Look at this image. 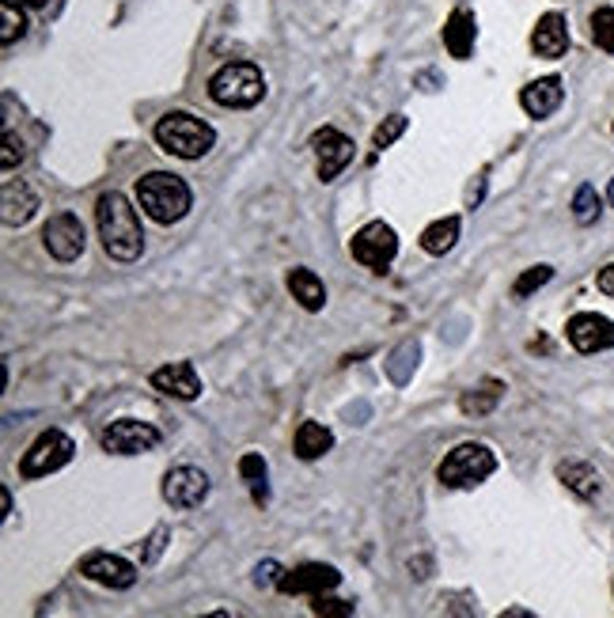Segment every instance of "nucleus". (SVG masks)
<instances>
[{
	"instance_id": "f257e3e1",
	"label": "nucleus",
	"mask_w": 614,
	"mask_h": 618,
	"mask_svg": "<svg viewBox=\"0 0 614 618\" xmlns=\"http://www.w3.org/2000/svg\"><path fill=\"white\" fill-rule=\"evenodd\" d=\"M95 224H99V239H103V251L114 262H137L145 251V228L137 209L129 205L126 194L110 190L95 201Z\"/></svg>"
},
{
	"instance_id": "f03ea898",
	"label": "nucleus",
	"mask_w": 614,
	"mask_h": 618,
	"mask_svg": "<svg viewBox=\"0 0 614 618\" xmlns=\"http://www.w3.org/2000/svg\"><path fill=\"white\" fill-rule=\"evenodd\" d=\"M156 145L167 156L201 160L209 148L217 145V129L209 126V122H201L198 114H190V110H167L160 122H156Z\"/></svg>"
},
{
	"instance_id": "7ed1b4c3",
	"label": "nucleus",
	"mask_w": 614,
	"mask_h": 618,
	"mask_svg": "<svg viewBox=\"0 0 614 618\" xmlns=\"http://www.w3.org/2000/svg\"><path fill=\"white\" fill-rule=\"evenodd\" d=\"M137 201H141V209L156 224H179L190 213L194 194H190V186L179 175H171V171H148V175L137 179Z\"/></svg>"
},
{
	"instance_id": "20e7f679",
	"label": "nucleus",
	"mask_w": 614,
	"mask_h": 618,
	"mask_svg": "<svg viewBox=\"0 0 614 618\" xmlns=\"http://www.w3.org/2000/svg\"><path fill=\"white\" fill-rule=\"evenodd\" d=\"M262 95H266V76L254 61H228L209 76V99L217 107L247 110L262 103Z\"/></svg>"
},
{
	"instance_id": "39448f33",
	"label": "nucleus",
	"mask_w": 614,
	"mask_h": 618,
	"mask_svg": "<svg viewBox=\"0 0 614 618\" xmlns=\"http://www.w3.org/2000/svg\"><path fill=\"white\" fill-rule=\"evenodd\" d=\"M493 471H497V455L489 452L486 444H478V440H463V444H455L452 452L444 455V463L436 467V478L448 490H470V486L486 482Z\"/></svg>"
},
{
	"instance_id": "423d86ee",
	"label": "nucleus",
	"mask_w": 614,
	"mask_h": 618,
	"mask_svg": "<svg viewBox=\"0 0 614 618\" xmlns=\"http://www.w3.org/2000/svg\"><path fill=\"white\" fill-rule=\"evenodd\" d=\"M76 455V444L69 433H61V429H46V433H38V440L23 452L19 459V478H46V474L61 471L69 459Z\"/></svg>"
},
{
	"instance_id": "0eeeda50",
	"label": "nucleus",
	"mask_w": 614,
	"mask_h": 618,
	"mask_svg": "<svg viewBox=\"0 0 614 618\" xmlns=\"http://www.w3.org/2000/svg\"><path fill=\"white\" fill-rule=\"evenodd\" d=\"M349 255L361 262L364 270L372 273H383L398 255V236L391 224H383V220H372V224H364L357 236L349 239Z\"/></svg>"
},
{
	"instance_id": "6e6552de",
	"label": "nucleus",
	"mask_w": 614,
	"mask_h": 618,
	"mask_svg": "<svg viewBox=\"0 0 614 618\" xmlns=\"http://www.w3.org/2000/svg\"><path fill=\"white\" fill-rule=\"evenodd\" d=\"M311 148H315V160H319V179L323 182H334L342 175L345 167L353 164V137H345L342 129L334 126H323L311 133Z\"/></svg>"
},
{
	"instance_id": "1a4fd4ad",
	"label": "nucleus",
	"mask_w": 614,
	"mask_h": 618,
	"mask_svg": "<svg viewBox=\"0 0 614 618\" xmlns=\"http://www.w3.org/2000/svg\"><path fill=\"white\" fill-rule=\"evenodd\" d=\"M565 338L569 346L592 357V353H603V349L614 346V323L599 311H577L569 323H565Z\"/></svg>"
},
{
	"instance_id": "9d476101",
	"label": "nucleus",
	"mask_w": 614,
	"mask_h": 618,
	"mask_svg": "<svg viewBox=\"0 0 614 618\" xmlns=\"http://www.w3.org/2000/svg\"><path fill=\"white\" fill-rule=\"evenodd\" d=\"M42 243L57 262H76L88 247V236H84V224L76 213H54L42 228Z\"/></svg>"
},
{
	"instance_id": "9b49d317",
	"label": "nucleus",
	"mask_w": 614,
	"mask_h": 618,
	"mask_svg": "<svg viewBox=\"0 0 614 618\" xmlns=\"http://www.w3.org/2000/svg\"><path fill=\"white\" fill-rule=\"evenodd\" d=\"M160 444V429L137 418H118L103 429V448L114 455H141Z\"/></svg>"
},
{
	"instance_id": "f8f14e48",
	"label": "nucleus",
	"mask_w": 614,
	"mask_h": 618,
	"mask_svg": "<svg viewBox=\"0 0 614 618\" xmlns=\"http://www.w3.org/2000/svg\"><path fill=\"white\" fill-rule=\"evenodd\" d=\"M209 497V474L201 467H175L163 474V501L171 509H198Z\"/></svg>"
},
{
	"instance_id": "ddd939ff",
	"label": "nucleus",
	"mask_w": 614,
	"mask_h": 618,
	"mask_svg": "<svg viewBox=\"0 0 614 618\" xmlns=\"http://www.w3.org/2000/svg\"><path fill=\"white\" fill-rule=\"evenodd\" d=\"M80 573L88 581L103 584V588H114V592H126L137 584V565L126 562L122 554H110V550H95L80 562Z\"/></svg>"
},
{
	"instance_id": "4468645a",
	"label": "nucleus",
	"mask_w": 614,
	"mask_h": 618,
	"mask_svg": "<svg viewBox=\"0 0 614 618\" xmlns=\"http://www.w3.org/2000/svg\"><path fill=\"white\" fill-rule=\"evenodd\" d=\"M338 581H342V573H338L334 565L307 562V565L289 569V573H281L277 588H281L285 596H323L330 588H338Z\"/></svg>"
},
{
	"instance_id": "2eb2a0df",
	"label": "nucleus",
	"mask_w": 614,
	"mask_h": 618,
	"mask_svg": "<svg viewBox=\"0 0 614 618\" xmlns=\"http://www.w3.org/2000/svg\"><path fill=\"white\" fill-rule=\"evenodd\" d=\"M152 387H156L160 395H167V399L194 402L201 395V376L190 361H171L152 372Z\"/></svg>"
},
{
	"instance_id": "dca6fc26",
	"label": "nucleus",
	"mask_w": 614,
	"mask_h": 618,
	"mask_svg": "<svg viewBox=\"0 0 614 618\" xmlns=\"http://www.w3.org/2000/svg\"><path fill=\"white\" fill-rule=\"evenodd\" d=\"M531 50L535 57H546V61H558L569 50V23L561 12H546V16L535 23L531 31Z\"/></svg>"
},
{
	"instance_id": "f3484780",
	"label": "nucleus",
	"mask_w": 614,
	"mask_h": 618,
	"mask_svg": "<svg viewBox=\"0 0 614 618\" xmlns=\"http://www.w3.org/2000/svg\"><path fill=\"white\" fill-rule=\"evenodd\" d=\"M561 99H565L561 76H539V80H531V84L520 91V107H524L531 118H550V114L561 107Z\"/></svg>"
},
{
	"instance_id": "a211bd4d",
	"label": "nucleus",
	"mask_w": 614,
	"mask_h": 618,
	"mask_svg": "<svg viewBox=\"0 0 614 618\" xmlns=\"http://www.w3.org/2000/svg\"><path fill=\"white\" fill-rule=\"evenodd\" d=\"M0 217L8 228H23L27 220L35 217L38 209V194L27 186V182H4V194H0Z\"/></svg>"
},
{
	"instance_id": "6ab92c4d",
	"label": "nucleus",
	"mask_w": 614,
	"mask_h": 618,
	"mask_svg": "<svg viewBox=\"0 0 614 618\" xmlns=\"http://www.w3.org/2000/svg\"><path fill=\"white\" fill-rule=\"evenodd\" d=\"M474 38H478V23H474V12L470 8H455L448 23H444V46L448 54L467 61L470 50H474Z\"/></svg>"
},
{
	"instance_id": "aec40b11",
	"label": "nucleus",
	"mask_w": 614,
	"mask_h": 618,
	"mask_svg": "<svg viewBox=\"0 0 614 618\" xmlns=\"http://www.w3.org/2000/svg\"><path fill=\"white\" fill-rule=\"evenodd\" d=\"M285 285H289L292 300H300V308L304 311H323L326 308V285H323V277H319L315 270L296 266V270H289Z\"/></svg>"
},
{
	"instance_id": "412c9836",
	"label": "nucleus",
	"mask_w": 614,
	"mask_h": 618,
	"mask_svg": "<svg viewBox=\"0 0 614 618\" xmlns=\"http://www.w3.org/2000/svg\"><path fill=\"white\" fill-rule=\"evenodd\" d=\"M558 478L565 490H573L577 497H584V501H592L599 493V486H603L599 471L596 467H588L584 459H565V463H558Z\"/></svg>"
},
{
	"instance_id": "4be33fe9",
	"label": "nucleus",
	"mask_w": 614,
	"mask_h": 618,
	"mask_svg": "<svg viewBox=\"0 0 614 618\" xmlns=\"http://www.w3.org/2000/svg\"><path fill=\"white\" fill-rule=\"evenodd\" d=\"M505 399V383L501 380H482L478 387H470V391H463V399H459V410L467 414V418H482V414H489L497 402Z\"/></svg>"
},
{
	"instance_id": "5701e85b",
	"label": "nucleus",
	"mask_w": 614,
	"mask_h": 618,
	"mask_svg": "<svg viewBox=\"0 0 614 618\" xmlns=\"http://www.w3.org/2000/svg\"><path fill=\"white\" fill-rule=\"evenodd\" d=\"M330 448H334V433L319 421H304L296 429V455L300 459H323Z\"/></svg>"
},
{
	"instance_id": "b1692460",
	"label": "nucleus",
	"mask_w": 614,
	"mask_h": 618,
	"mask_svg": "<svg viewBox=\"0 0 614 618\" xmlns=\"http://www.w3.org/2000/svg\"><path fill=\"white\" fill-rule=\"evenodd\" d=\"M459 217H440L433 220L425 232H421V251L425 255H448L455 247V239H459Z\"/></svg>"
},
{
	"instance_id": "393cba45",
	"label": "nucleus",
	"mask_w": 614,
	"mask_h": 618,
	"mask_svg": "<svg viewBox=\"0 0 614 618\" xmlns=\"http://www.w3.org/2000/svg\"><path fill=\"white\" fill-rule=\"evenodd\" d=\"M599 213H603V198H599V190L592 182H580L577 194H573V220H577L580 228H588V224H596Z\"/></svg>"
},
{
	"instance_id": "a878e982",
	"label": "nucleus",
	"mask_w": 614,
	"mask_h": 618,
	"mask_svg": "<svg viewBox=\"0 0 614 618\" xmlns=\"http://www.w3.org/2000/svg\"><path fill=\"white\" fill-rule=\"evenodd\" d=\"M266 474H270V467H266V459L258 452H247L239 459V478L254 490V501H258V505H266Z\"/></svg>"
},
{
	"instance_id": "bb28decb",
	"label": "nucleus",
	"mask_w": 614,
	"mask_h": 618,
	"mask_svg": "<svg viewBox=\"0 0 614 618\" xmlns=\"http://www.w3.org/2000/svg\"><path fill=\"white\" fill-rule=\"evenodd\" d=\"M0 23H4V31H0V42H4V46H12L16 38L27 35V19H23L16 0H0Z\"/></svg>"
},
{
	"instance_id": "cd10ccee",
	"label": "nucleus",
	"mask_w": 614,
	"mask_h": 618,
	"mask_svg": "<svg viewBox=\"0 0 614 618\" xmlns=\"http://www.w3.org/2000/svg\"><path fill=\"white\" fill-rule=\"evenodd\" d=\"M592 42H596L603 54H614V8H596L592 12Z\"/></svg>"
},
{
	"instance_id": "c85d7f7f",
	"label": "nucleus",
	"mask_w": 614,
	"mask_h": 618,
	"mask_svg": "<svg viewBox=\"0 0 614 618\" xmlns=\"http://www.w3.org/2000/svg\"><path fill=\"white\" fill-rule=\"evenodd\" d=\"M550 277H554V270H550V266H531V270H524L520 277H516V285H512V296H516V300H527V296H531V292H539L542 285L550 281Z\"/></svg>"
},
{
	"instance_id": "c756f323",
	"label": "nucleus",
	"mask_w": 614,
	"mask_h": 618,
	"mask_svg": "<svg viewBox=\"0 0 614 618\" xmlns=\"http://www.w3.org/2000/svg\"><path fill=\"white\" fill-rule=\"evenodd\" d=\"M406 126H410V118L406 114H391L383 126H376V133H372V145L376 148H391L406 133Z\"/></svg>"
},
{
	"instance_id": "7c9ffc66",
	"label": "nucleus",
	"mask_w": 614,
	"mask_h": 618,
	"mask_svg": "<svg viewBox=\"0 0 614 618\" xmlns=\"http://www.w3.org/2000/svg\"><path fill=\"white\" fill-rule=\"evenodd\" d=\"M357 611L353 603L345 600H326V596H315V603H311V615H326V618H349Z\"/></svg>"
},
{
	"instance_id": "2f4dec72",
	"label": "nucleus",
	"mask_w": 614,
	"mask_h": 618,
	"mask_svg": "<svg viewBox=\"0 0 614 618\" xmlns=\"http://www.w3.org/2000/svg\"><path fill=\"white\" fill-rule=\"evenodd\" d=\"M23 160V141H19L12 129H4V152H0V167L12 171V167Z\"/></svg>"
},
{
	"instance_id": "473e14b6",
	"label": "nucleus",
	"mask_w": 614,
	"mask_h": 618,
	"mask_svg": "<svg viewBox=\"0 0 614 618\" xmlns=\"http://www.w3.org/2000/svg\"><path fill=\"white\" fill-rule=\"evenodd\" d=\"M281 573H285V569H281L277 562H262L258 569H254V584H258V588H277Z\"/></svg>"
},
{
	"instance_id": "72a5a7b5",
	"label": "nucleus",
	"mask_w": 614,
	"mask_h": 618,
	"mask_svg": "<svg viewBox=\"0 0 614 618\" xmlns=\"http://www.w3.org/2000/svg\"><path fill=\"white\" fill-rule=\"evenodd\" d=\"M596 289L603 292V296H614V262L596 273Z\"/></svg>"
},
{
	"instance_id": "f704fd0d",
	"label": "nucleus",
	"mask_w": 614,
	"mask_h": 618,
	"mask_svg": "<svg viewBox=\"0 0 614 618\" xmlns=\"http://www.w3.org/2000/svg\"><path fill=\"white\" fill-rule=\"evenodd\" d=\"M163 539H167V528L152 531V539H148V550H145V562H156V554H160Z\"/></svg>"
},
{
	"instance_id": "c9c22d12",
	"label": "nucleus",
	"mask_w": 614,
	"mask_h": 618,
	"mask_svg": "<svg viewBox=\"0 0 614 618\" xmlns=\"http://www.w3.org/2000/svg\"><path fill=\"white\" fill-rule=\"evenodd\" d=\"M0 505H4V520L12 516V493L8 490H0Z\"/></svg>"
},
{
	"instance_id": "e433bc0d",
	"label": "nucleus",
	"mask_w": 614,
	"mask_h": 618,
	"mask_svg": "<svg viewBox=\"0 0 614 618\" xmlns=\"http://www.w3.org/2000/svg\"><path fill=\"white\" fill-rule=\"evenodd\" d=\"M19 8H46V4H50V0H16Z\"/></svg>"
},
{
	"instance_id": "4c0bfd02",
	"label": "nucleus",
	"mask_w": 614,
	"mask_h": 618,
	"mask_svg": "<svg viewBox=\"0 0 614 618\" xmlns=\"http://www.w3.org/2000/svg\"><path fill=\"white\" fill-rule=\"evenodd\" d=\"M607 201H611V209H614V179H611V186H607Z\"/></svg>"
}]
</instances>
